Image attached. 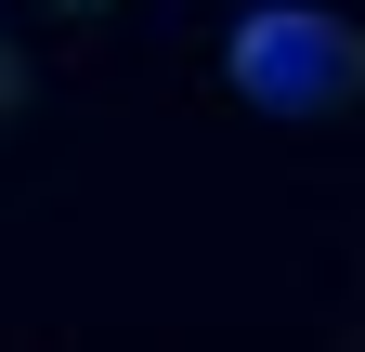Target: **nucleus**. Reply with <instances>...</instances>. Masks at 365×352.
<instances>
[{
    "label": "nucleus",
    "mask_w": 365,
    "mask_h": 352,
    "mask_svg": "<svg viewBox=\"0 0 365 352\" xmlns=\"http://www.w3.org/2000/svg\"><path fill=\"white\" fill-rule=\"evenodd\" d=\"M222 78L261 105V118H339L365 105V26L352 14H313V0H261L222 39Z\"/></svg>",
    "instance_id": "obj_1"
},
{
    "label": "nucleus",
    "mask_w": 365,
    "mask_h": 352,
    "mask_svg": "<svg viewBox=\"0 0 365 352\" xmlns=\"http://www.w3.org/2000/svg\"><path fill=\"white\" fill-rule=\"evenodd\" d=\"M14 105H26V66H14V53H0V118H14Z\"/></svg>",
    "instance_id": "obj_2"
},
{
    "label": "nucleus",
    "mask_w": 365,
    "mask_h": 352,
    "mask_svg": "<svg viewBox=\"0 0 365 352\" xmlns=\"http://www.w3.org/2000/svg\"><path fill=\"white\" fill-rule=\"evenodd\" d=\"M78 14H91V0H78Z\"/></svg>",
    "instance_id": "obj_3"
}]
</instances>
